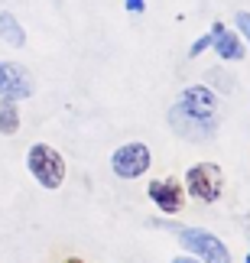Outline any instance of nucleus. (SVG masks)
<instances>
[{
    "mask_svg": "<svg viewBox=\"0 0 250 263\" xmlns=\"http://www.w3.org/2000/svg\"><path fill=\"white\" fill-rule=\"evenodd\" d=\"M185 185L192 192V198H198V201H218L221 198V189H224V176L215 163H198V166L188 169Z\"/></svg>",
    "mask_w": 250,
    "mask_h": 263,
    "instance_id": "nucleus-4",
    "label": "nucleus"
},
{
    "mask_svg": "<svg viewBox=\"0 0 250 263\" xmlns=\"http://www.w3.org/2000/svg\"><path fill=\"white\" fill-rule=\"evenodd\" d=\"M111 169H114V176H121V179L143 176L149 169V146H143V143H124L111 156Z\"/></svg>",
    "mask_w": 250,
    "mask_h": 263,
    "instance_id": "nucleus-5",
    "label": "nucleus"
},
{
    "mask_svg": "<svg viewBox=\"0 0 250 263\" xmlns=\"http://www.w3.org/2000/svg\"><path fill=\"white\" fill-rule=\"evenodd\" d=\"M124 7L130 10V13H143V10H146V0H124Z\"/></svg>",
    "mask_w": 250,
    "mask_h": 263,
    "instance_id": "nucleus-13",
    "label": "nucleus"
},
{
    "mask_svg": "<svg viewBox=\"0 0 250 263\" xmlns=\"http://www.w3.org/2000/svg\"><path fill=\"white\" fill-rule=\"evenodd\" d=\"M234 20H237V29H241V33L247 36V43H250V13H244V10H241Z\"/></svg>",
    "mask_w": 250,
    "mask_h": 263,
    "instance_id": "nucleus-12",
    "label": "nucleus"
},
{
    "mask_svg": "<svg viewBox=\"0 0 250 263\" xmlns=\"http://www.w3.org/2000/svg\"><path fill=\"white\" fill-rule=\"evenodd\" d=\"M0 39L10 46H26V33H23V26H20V20L16 16H10V13H0Z\"/></svg>",
    "mask_w": 250,
    "mask_h": 263,
    "instance_id": "nucleus-9",
    "label": "nucleus"
},
{
    "mask_svg": "<svg viewBox=\"0 0 250 263\" xmlns=\"http://www.w3.org/2000/svg\"><path fill=\"white\" fill-rule=\"evenodd\" d=\"M179 240H182V247L188 254H198L202 263H231L227 247L202 228H179Z\"/></svg>",
    "mask_w": 250,
    "mask_h": 263,
    "instance_id": "nucleus-3",
    "label": "nucleus"
},
{
    "mask_svg": "<svg viewBox=\"0 0 250 263\" xmlns=\"http://www.w3.org/2000/svg\"><path fill=\"white\" fill-rule=\"evenodd\" d=\"M149 198H153L159 205V211H166V215H176V211L182 208V189L176 185V179L149 182Z\"/></svg>",
    "mask_w": 250,
    "mask_h": 263,
    "instance_id": "nucleus-7",
    "label": "nucleus"
},
{
    "mask_svg": "<svg viewBox=\"0 0 250 263\" xmlns=\"http://www.w3.org/2000/svg\"><path fill=\"white\" fill-rule=\"evenodd\" d=\"M20 130V110H16V104L13 101H7L4 107H0V134H16Z\"/></svg>",
    "mask_w": 250,
    "mask_h": 263,
    "instance_id": "nucleus-10",
    "label": "nucleus"
},
{
    "mask_svg": "<svg viewBox=\"0 0 250 263\" xmlns=\"http://www.w3.org/2000/svg\"><path fill=\"white\" fill-rule=\"evenodd\" d=\"M169 127L182 140H192V143L211 140L221 127V98L202 85L185 88L182 98L169 107Z\"/></svg>",
    "mask_w": 250,
    "mask_h": 263,
    "instance_id": "nucleus-1",
    "label": "nucleus"
},
{
    "mask_svg": "<svg viewBox=\"0 0 250 263\" xmlns=\"http://www.w3.org/2000/svg\"><path fill=\"white\" fill-rule=\"evenodd\" d=\"M33 95V78L26 68H20L13 62H0V98L7 101H23Z\"/></svg>",
    "mask_w": 250,
    "mask_h": 263,
    "instance_id": "nucleus-6",
    "label": "nucleus"
},
{
    "mask_svg": "<svg viewBox=\"0 0 250 263\" xmlns=\"http://www.w3.org/2000/svg\"><path fill=\"white\" fill-rule=\"evenodd\" d=\"M215 49H218L221 59H227V62H241L244 59V43L237 39V33L224 29V23H215Z\"/></svg>",
    "mask_w": 250,
    "mask_h": 263,
    "instance_id": "nucleus-8",
    "label": "nucleus"
},
{
    "mask_svg": "<svg viewBox=\"0 0 250 263\" xmlns=\"http://www.w3.org/2000/svg\"><path fill=\"white\" fill-rule=\"evenodd\" d=\"M172 263H202V260H195V257H176Z\"/></svg>",
    "mask_w": 250,
    "mask_h": 263,
    "instance_id": "nucleus-14",
    "label": "nucleus"
},
{
    "mask_svg": "<svg viewBox=\"0 0 250 263\" xmlns=\"http://www.w3.org/2000/svg\"><path fill=\"white\" fill-rule=\"evenodd\" d=\"M247 263H250V254H247Z\"/></svg>",
    "mask_w": 250,
    "mask_h": 263,
    "instance_id": "nucleus-15",
    "label": "nucleus"
},
{
    "mask_svg": "<svg viewBox=\"0 0 250 263\" xmlns=\"http://www.w3.org/2000/svg\"><path fill=\"white\" fill-rule=\"evenodd\" d=\"M26 166H29V173L36 176V182H39L43 189H59V185H62V179H65V163H62V156H59L52 146H46V143L29 146Z\"/></svg>",
    "mask_w": 250,
    "mask_h": 263,
    "instance_id": "nucleus-2",
    "label": "nucleus"
},
{
    "mask_svg": "<svg viewBox=\"0 0 250 263\" xmlns=\"http://www.w3.org/2000/svg\"><path fill=\"white\" fill-rule=\"evenodd\" d=\"M211 43H215V26H211V33H208V36H202V39H195V46L188 49V55H192V59H195V55H202V52H205V49L211 46Z\"/></svg>",
    "mask_w": 250,
    "mask_h": 263,
    "instance_id": "nucleus-11",
    "label": "nucleus"
}]
</instances>
